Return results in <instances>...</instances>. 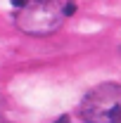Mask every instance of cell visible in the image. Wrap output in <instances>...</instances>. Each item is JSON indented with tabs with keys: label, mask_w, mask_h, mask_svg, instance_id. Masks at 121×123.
I'll list each match as a JSON object with an SVG mask.
<instances>
[{
	"label": "cell",
	"mask_w": 121,
	"mask_h": 123,
	"mask_svg": "<svg viewBox=\"0 0 121 123\" xmlns=\"http://www.w3.org/2000/svg\"><path fill=\"white\" fill-rule=\"evenodd\" d=\"M62 21H64L62 0H29L14 14V26L33 38H45L57 33Z\"/></svg>",
	"instance_id": "obj_1"
},
{
	"label": "cell",
	"mask_w": 121,
	"mask_h": 123,
	"mask_svg": "<svg viewBox=\"0 0 121 123\" xmlns=\"http://www.w3.org/2000/svg\"><path fill=\"white\" fill-rule=\"evenodd\" d=\"M78 111L86 123H121V85L102 83L90 88Z\"/></svg>",
	"instance_id": "obj_2"
},
{
	"label": "cell",
	"mask_w": 121,
	"mask_h": 123,
	"mask_svg": "<svg viewBox=\"0 0 121 123\" xmlns=\"http://www.w3.org/2000/svg\"><path fill=\"white\" fill-rule=\"evenodd\" d=\"M74 12H76V2H71V0L64 2V17H71Z\"/></svg>",
	"instance_id": "obj_3"
},
{
	"label": "cell",
	"mask_w": 121,
	"mask_h": 123,
	"mask_svg": "<svg viewBox=\"0 0 121 123\" xmlns=\"http://www.w3.org/2000/svg\"><path fill=\"white\" fill-rule=\"evenodd\" d=\"M26 2H29V0H12V5H14L17 10H19V7H24V5H26Z\"/></svg>",
	"instance_id": "obj_4"
},
{
	"label": "cell",
	"mask_w": 121,
	"mask_h": 123,
	"mask_svg": "<svg viewBox=\"0 0 121 123\" xmlns=\"http://www.w3.org/2000/svg\"><path fill=\"white\" fill-rule=\"evenodd\" d=\"M55 123H71V121H69V116H60V118H57Z\"/></svg>",
	"instance_id": "obj_5"
},
{
	"label": "cell",
	"mask_w": 121,
	"mask_h": 123,
	"mask_svg": "<svg viewBox=\"0 0 121 123\" xmlns=\"http://www.w3.org/2000/svg\"><path fill=\"white\" fill-rule=\"evenodd\" d=\"M2 109H5V104H2V97H0V116H2Z\"/></svg>",
	"instance_id": "obj_6"
}]
</instances>
